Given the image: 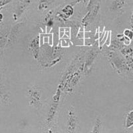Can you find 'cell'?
Returning <instances> with one entry per match:
<instances>
[{"mask_svg": "<svg viewBox=\"0 0 133 133\" xmlns=\"http://www.w3.org/2000/svg\"><path fill=\"white\" fill-rule=\"evenodd\" d=\"M29 97L30 103L32 105L34 106H39L41 103V92L39 90H38L36 87L31 88L29 90Z\"/></svg>", "mask_w": 133, "mask_h": 133, "instance_id": "cell-1", "label": "cell"}, {"mask_svg": "<svg viewBox=\"0 0 133 133\" xmlns=\"http://www.w3.org/2000/svg\"><path fill=\"white\" fill-rule=\"evenodd\" d=\"M123 127L128 131L133 129V108L125 112L123 120Z\"/></svg>", "mask_w": 133, "mask_h": 133, "instance_id": "cell-2", "label": "cell"}, {"mask_svg": "<svg viewBox=\"0 0 133 133\" xmlns=\"http://www.w3.org/2000/svg\"><path fill=\"white\" fill-rule=\"evenodd\" d=\"M69 120L67 121V128L70 129L69 132H72V129H75L77 127V121L76 116L75 115V112L72 111V110H70L69 111Z\"/></svg>", "mask_w": 133, "mask_h": 133, "instance_id": "cell-3", "label": "cell"}, {"mask_svg": "<svg viewBox=\"0 0 133 133\" xmlns=\"http://www.w3.org/2000/svg\"><path fill=\"white\" fill-rule=\"evenodd\" d=\"M103 129V121L100 117H97L94 121V124L92 126V129L91 132H101Z\"/></svg>", "mask_w": 133, "mask_h": 133, "instance_id": "cell-4", "label": "cell"}, {"mask_svg": "<svg viewBox=\"0 0 133 133\" xmlns=\"http://www.w3.org/2000/svg\"><path fill=\"white\" fill-rule=\"evenodd\" d=\"M124 36L129 37L131 40L133 39V31L132 30H130V29H125L124 31Z\"/></svg>", "mask_w": 133, "mask_h": 133, "instance_id": "cell-5", "label": "cell"}, {"mask_svg": "<svg viewBox=\"0 0 133 133\" xmlns=\"http://www.w3.org/2000/svg\"><path fill=\"white\" fill-rule=\"evenodd\" d=\"M95 42V40L93 39V38H85L84 39V45L89 46L93 44Z\"/></svg>", "mask_w": 133, "mask_h": 133, "instance_id": "cell-6", "label": "cell"}, {"mask_svg": "<svg viewBox=\"0 0 133 133\" xmlns=\"http://www.w3.org/2000/svg\"><path fill=\"white\" fill-rule=\"evenodd\" d=\"M61 45L62 47H69L70 45H69V41L67 39L65 38H62L61 39Z\"/></svg>", "mask_w": 133, "mask_h": 133, "instance_id": "cell-7", "label": "cell"}, {"mask_svg": "<svg viewBox=\"0 0 133 133\" xmlns=\"http://www.w3.org/2000/svg\"><path fill=\"white\" fill-rule=\"evenodd\" d=\"M11 2H12V0H0V8H2L5 5L9 4Z\"/></svg>", "mask_w": 133, "mask_h": 133, "instance_id": "cell-8", "label": "cell"}, {"mask_svg": "<svg viewBox=\"0 0 133 133\" xmlns=\"http://www.w3.org/2000/svg\"><path fill=\"white\" fill-rule=\"evenodd\" d=\"M111 37V32L109 31L107 39V41L106 42H105V44H106L107 46H109L110 44V41H111V37Z\"/></svg>", "mask_w": 133, "mask_h": 133, "instance_id": "cell-9", "label": "cell"}, {"mask_svg": "<svg viewBox=\"0 0 133 133\" xmlns=\"http://www.w3.org/2000/svg\"><path fill=\"white\" fill-rule=\"evenodd\" d=\"M84 39H85V38L79 39H78V42L75 43L76 45H78V46L84 45Z\"/></svg>", "mask_w": 133, "mask_h": 133, "instance_id": "cell-10", "label": "cell"}, {"mask_svg": "<svg viewBox=\"0 0 133 133\" xmlns=\"http://www.w3.org/2000/svg\"><path fill=\"white\" fill-rule=\"evenodd\" d=\"M77 38L78 39H81V38H85V32L83 31H79L77 35Z\"/></svg>", "mask_w": 133, "mask_h": 133, "instance_id": "cell-11", "label": "cell"}, {"mask_svg": "<svg viewBox=\"0 0 133 133\" xmlns=\"http://www.w3.org/2000/svg\"><path fill=\"white\" fill-rule=\"evenodd\" d=\"M53 35L51 34V35H49V44L50 45H53Z\"/></svg>", "mask_w": 133, "mask_h": 133, "instance_id": "cell-12", "label": "cell"}, {"mask_svg": "<svg viewBox=\"0 0 133 133\" xmlns=\"http://www.w3.org/2000/svg\"><path fill=\"white\" fill-rule=\"evenodd\" d=\"M65 35V32L63 31H59V38L60 39H62L63 37Z\"/></svg>", "mask_w": 133, "mask_h": 133, "instance_id": "cell-13", "label": "cell"}, {"mask_svg": "<svg viewBox=\"0 0 133 133\" xmlns=\"http://www.w3.org/2000/svg\"><path fill=\"white\" fill-rule=\"evenodd\" d=\"M59 31L65 32V28H63V27H60V28H59Z\"/></svg>", "mask_w": 133, "mask_h": 133, "instance_id": "cell-14", "label": "cell"}]
</instances>
